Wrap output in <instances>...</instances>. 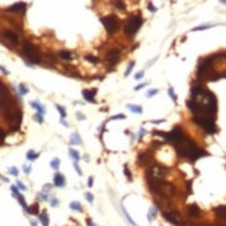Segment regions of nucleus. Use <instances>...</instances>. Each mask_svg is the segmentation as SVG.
<instances>
[{"mask_svg": "<svg viewBox=\"0 0 226 226\" xmlns=\"http://www.w3.org/2000/svg\"><path fill=\"white\" fill-rule=\"evenodd\" d=\"M191 121H193L197 126H200L201 129H204L207 133L214 135L216 132L215 122H214V119L208 118V117H204V115H193Z\"/></svg>", "mask_w": 226, "mask_h": 226, "instance_id": "obj_1", "label": "nucleus"}, {"mask_svg": "<svg viewBox=\"0 0 226 226\" xmlns=\"http://www.w3.org/2000/svg\"><path fill=\"white\" fill-rule=\"evenodd\" d=\"M141 24H143V20H141L140 14H135V15H132L131 18H129V20L125 22V25H124L125 33H126V35H129V36H133L135 33L140 29Z\"/></svg>", "mask_w": 226, "mask_h": 226, "instance_id": "obj_2", "label": "nucleus"}, {"mask_svg": "<svg viewBox=\"0 0 226 226\" xmlns=\"http://www.w3.org/2000/svg\"><path fill=\"white\" fill-rule=\"evenodd\" d=\"M168 175V168L160 164H153L151 167H148L146 176L147 178H154V179H164Z\"/></svg>", "mask_w": 226, "mask_h": 226, "instance_id": "obj_3", "label": "nucleus"}, {"mask_svg": "<svg viewBox=\"0 0 226 226\" xmlns=\"http://www.w3.org/2000/svg\"><path fill=\"white\" fill-rule=\"evenodd\" d=\"M22 52L26 58H29L32 62H40V53L35 45H32L29 42H25L22 47Z\"/></svg>", "mask_w": 226, "mask_h": 226, "instance_id": "obj_4", "label": "nucleus"}, {"mask_svg": "<svg viewBox=\"0 0 226 226\" xmlns=\"http://www.w3.org/2000/svg\"><path fill=\"white\" fill-rule=\"evenodd\" d=\"M101 22L104 25L105 31L108 33H114L115 31L118 29L119 26V20L117 18L115 15H107V17H103L101 18Z\"/></svg>", "mask_w": 226, "mask_h": 226, "instance_id": "obj_5", "label": "nucleus"}, {"mask_svg": "<svg viewBox=\"0 0 226 226\" xmlns=\"http://www.w3.org/2000/svg\"><path fill=\"white\" fill-rule=\"evenodd\" d=\"M186 138V135H184V132H183V129L180 128V126H176V128H174L171 132H165V135H164V139H167V140H169V141H172V143H178V141H180V140H183V139Z\"/></svg>", "mask_w": 226, "mask_h": 226, "instance_id": "obj_6", "label": "nucleus"}, {"mask_svg": "<svg viewBox=\"0 0 226 226\" xmlns=\"http://www.w3.org/2000/svg\"><path fill=\"white\" fill-rule=\"evenodd\" d=\"M162 216H164L168 222H171L172 225H175V226H182V225H183V221H182L180 214L178 212V211H169V210L164 211V212H162Z\"/></svg>", "mask_w": 226, "mask_h": 226, "instance_id": "obj_7", "label": "nucleus"}, {"mask_svg": "<svg viewBox=\"0 0 226 226\" xmlns=\"http://www.w3.org/2000/svg\"><path fill=\"white\" fill-rule=\"evenodd\" d=\"M212 61H214V57H207L204 58L203 61L198 64V69H197V75L198 76H204L207 72L211 69V65H212Z\"/></svg>", "mask_w": 226, "mask_h": 226, "instance_id": "obj_8", "label": "nucleus"}, {"mask_svg": "<svg viewBox=\"0 0 226 226\" xmlns=\"http://www.w3.org/2000/svg\"><path fill=\"white\" fill-rule=\"evenodd\" d=\"M4 38H6L11 45H18V43H20V36H18V33L14 32V31H6V32H4Z\"/></svg>", "mask_w": 226, "mask_h": 226, "instance_id": "obj_9", "label": "nucleus"}, {"mask_svg": "<svg viewBox=\"0 0 226 226\" xmlns=\"http://www.w3.org/2000/svg\"><path fill=\"white\" fill-rule=\"evenodd\" d=\"M187 215L190 216V218H198L201 215L200 207L197 205V204H190V205L187 207Z\"/></svg>", "mask_w": 226, "mask_h": 226, "instance_id": "obj_10", "label": "nucleus"}, {"mask_svg": "<svg viewBox=\"0 0 226 226\" xmlns=\"http://www.w3.org/2000/svg\"><path fill=\"white\" fill-rule=\"evenodd\" d=\"M26 8V3L24 2H20V3H15L13 6H10L7 8V11H10V13H24Z\"/></svg>", "mask_w": 226, "mask_h": 226, "instance_id": "obj_11", "label": "nucleus"}, {"mask_svg": "<svg viewBox=\"0 0 226 226\" xmlns=\"http://www.w3.org/2000/svg\"><path fill=\"white\" fill-rule=\"evenodd\" d=\"M119 61V52L118 50H111V52L107 54V62H110L111 65L117 64Z\"/></svg>", "mask_w": 226, "mask_h": 226, "instance_id": "obj_12", "label": "nucleus"}, {"mask_svg": "<svg viewBox=\"0 0 226 226\" xmlns=\"http://www.w3.org/2000/svg\"><path fill=\"white\" fill-rule=\"evenodd\" d=\"M96 93H97V90H96V89H92V90H83L82 95H83V98H85V100L92 103V101H95Z\"/></svg>", "mask_w": 226, "mask_h": 226, "instance_id": "obj_13", "label": "nucleus"}, {"mask_svg": "<svg viewBox=\"0 0 226 226\" xmlns=\"http://www.w3.org/2000/svg\"><path fill=\"white\" fill-rule=\"evenodd\" d=\"M54 184L57 187H64L65 186V178L61 174H56L54 175Z\"/></svg>", "mask_w": 226, "mask_h": 226, "instance_id": "obj_14", "label": "nucleus"}, {"mask_svg": "<svg viewBox=\"0 0 226 226\" xmlns=\"http://www.w3.org/2000/svg\"><path fill=\"white\" fill-rule=\"evenodd\" d=\"M214 212H215V215L218 216V218H223V219H225L226 218V205L216 207L215 210H214Z\"/></svg>", "mask_w": 226, "mask_h": 226, "instance_id": "obj_15", "label": "nucleus"}, {"mask_svg": "<svg viewBox=\"0 0 226 226\" xmlns=\"http://www.w3.org/2000/svg\"><path fill=\"white\" fill-rule=\"evenodd\" d=\"M157 207H151L150 210H148V215H147V221L148 222H153V221L155 219V216H157Z\"/></svg>", "mask_w": 226, "mask_h": 226, "instance_id": "obj_16", "label": "nucleus"}, {"mask_svg": "<svg viewBox=\"0 0 226 226\" xmlns=\"http://www.w3.org/2000/svg\"><path fill=\"white\" fill-rule=\"evenodd\" d=\"M58 56H60V58H61V60H65V61L72 60V53L68 52V50H62V52H60Z\"/></svg>", "mask_w": 226, "mask_h": 226, "instance_id": "obj_17", "label": "nucleus"}, {"mask_svg": "<svg viewBox=\"0 0 226 226\" xmlns=\"http://www.w3.org/2000/svg\"><path fill=\"white\" fill-rule=\"evenodd\" d=\"M31 105H32L33 108H36V110H38V114H45V112H46V110H45V107H43L42 104H39V103L38 101H32L31 103Z\"/></svg>", "mask_w": 226, "mask_h": 226, "instance_id": "obj_18", "label": "nucleus"}, {"mask_svg": "<svg viewBox=\"0 0 226 226\" xmlns=\"http://www.w3.org/2000/svg\"><path fill=\"white\" fill-rule=\"evenodd\" d=\"M69 140H71L72 144H82V139L79 138V135H78V133H72V135H71V139H69Z\"/></svg>", "mask_w": 226, "mask_h": 226, "instance_id": "obj_19", "label": "nucleus"}, {"mask_svg": "<svg viewBox=\"0 0 226 226\" xmlns=\"http://www.w3.org/2000/svg\"><path fill=\"white\" fill-rule=\"evenodd\" d=\"M68 153H69V155H71V158L74 161H76V162H78V161L81 160V155H79V153L76 150H74V148H69Z\"/></svg>", "mask_w": 226, "mask_h": 226, "instance_id": "obj_20", "label": "nucleus"}, {"mask_svg": "<svg viewBox=\"0 0 226 226\" xmlns=\"http://www.w3.org/2000/svg\"><path fill=\"white\" fill-rule=\"evenodd\" d=\"M148 157H150V153H148V151H146V153L140 154V155H139V158H138L139 164H144V162H146V161L148 160Z\"/></svg>", "mask_w": 226, "mask_h": 226, "instance_id": "obj_21", "label": "nucleus"}, {"mask_svg": "<svg viewBox=\"0 0 226 226\" xmlns=\"http://www.w3.org/2000/svg\"><path fill=\"white\" fill-rule=\"evenodd\" d=\"M128 108L131 110V111L136 112V114H141V112H143V108H141L140 105H132V104H128Z\"/></svg>", "mask_w": 226, "mask_h": 226, "instance_id": "obj_22", "label": "nucleus"}, {"mask_svg": "<svg viewBox=\"0 0 226 226\" xmlns=\"http://www.w3.org/2000/svg\"><path fill=\"white\" fill-rule=\"evenodd\" d=\"M28 212L32 214V215H38V214H39V207H38V204H33V205H31L29 208H28Z\"/></svg>", "mask_w": 226, "mask_h": 226, "instance_id": "obj_23", "label": "nucleus"}, {"mask_svg": "<svg viewBox=\"0 0 226 226\" xmlns=\"http://www.w3.org/2000/svg\"><path fill=\"white\" fill-rule=\"evenodd\" d=\"M39 218H40V221H42V225L43 226H49V218H47V214L46 212H42Z\"/></svg>", "mask_w": 226, "mask_h": 226, "instance_id": "obj_24", "label": "nucleus"}, {"mask_svg": "<svg viewBox=\"0 0 226 226\" xmlns=\"http://www.w3.org/2000/svg\"><path fill=\"white\" fill-rule=\"evenodd\" d=\"M38 157H39V154L35 153V151H32V150H29V151H28V154H26V158H28L29 161H35Z\"/></svg>", "mask_w": 226, "mask_h": 226, "instance_id": "obj_25", "label": "nucleus"}, {"mask_svg": "<svg viewBox=\"0 0 226 226\" xmlns=\"http://www.w3.org/2000/svg\"><path fill=\"white\" fill-rule=\"evenodd\" d=\"M211 26H214V24H203V25L200 26H196V28H193V32H196V31H203V29H207V28H211Z\"/></svg>", "mask_w": 226, "mask_h": 226, "instance_id": "obj_26", "label": "nucleus"}, {"mask_svg": "<svg viewBox=\"0 0 226 226\" xmlns=\"http://www.w3.org/2000/svg\"><path fill=\"white\" fill-rule=\"evenodd\" d=\"M69 208H71V210H75V211H82V207H81V204H79L78 201H72V203L69 204Z\"/></svg>", "mask_w": 226, "mask_h": 226, "instance_id": "obj_27", "label": "nucleus"}, {"mask_svg": "<svg viewBox=\"0 0 226 226\" xmlns=\"http://www.w3.org/2000/svg\"><path fill=\"white\" fill-rule=\"evenodd\" d=\"M122 211H124V215H125V218H126V219H128V222L131 223V226H138V225H136V223H135V221L132 219L131 216H129V214L126 212V210H125L124 207H122Z\"/></svg>", "mask_w": 226, "mask_h": 226, "instance_id": "obj_28", "label": "nucleus"}, {"mask_svg": "<svg viewBox=\"0 0 226 226\" xmlns=\"http://www.w3.org/2000/svg\"><path fill=\"white\" fill-rule=\"evenodd\" d=\"M56 108H57V110H58L60 115H61V118H65V117H67V111H65V108H64V107H61V105H60V104H57V105H56Z\"/></svg>", "mask_w": 226, "mask_h": 226, "instance_id": "obj_29", "label": "nucleus"}, {"mask_svg": "<svg viewBox=\"0 0 226 226\" xmlns=\"http://www.w3.org/2000/svg\"><path fill=\"white\" fill-rule=\"evenodd\" d=\"M17 198H18V201H20L21 207H22L24 210H25V211H28V207H26V204H25V200H24V197L21 196V194H18V196H17Z\"/></svg>", "mask_w": 226, "mask_h": 226, "instance_id": "obj_30", "label": "nucleus"}, {"mask_svg": "<svg viewBox=\"0 0 226 226\" xmlns=\"http://www.w3.org/2000/svg\"><path fill=\"white\" fill-rule=\"evenodd\" d=\"M50 167H52L53 169H58V167H60V160H58V158H54V160L50 162Z\"/></svg>", "mask_w": 226, "mask_h": 226, "instance_id": "obj_31", "label": "nucleus"}, {"mask_svg": "<svg viewBox=\"0 0 226 226\" xmlns=\"http://www.w3.org/2000/svg\"><path fill=\"white\" fill-rule=\"evenodd\" d=\"M114 6L117 8H119V10H124L125 8V4L122 3V0H114Z\"/></svg>", "mask_w": 226, "mask_h": 226, "instance_id": "obj_32", "label": "nucleus"}, {"mask_svg": "<svg viewBox=\"0 0 226 226\" xmlns=\"http://www.w3.org/2000/svg\"><path fill=\"white\" fill-rule=\"evenodd\" d=\"M0 96H8V92H7V88L0 82Z\"/></svg>", "mask_w": 226, "mask_h": 226, "instance_id": "obj_33", "label": "nucleus"}, {"mask_svg": "<svg viewBox=\"0 0 226 226\" xmlns=\"http://www.w3.org/2000/svg\"><path fill=\"white\" fill-rule=\"evenodd\" d=\"M85 60H86V61H89V62H93V64H97V62H98V58H97V57H95V56H86Z\"/></svg>", "mask_w": 226, "mask_h": 226, "instance_id": "obj_34", "label": "nucleus"}, {"mask_svg": "<svg viewBox=\"0 0 226 226\" xmlns=\"http://www.w3.org/2000/svg\"><path fill=\"white\" fill-rule=\"evenodd\" d=\"M168 95H169V97L172 98V100H174V103H176V100H178V98H176V96H175V93H174V89H172V88H169V89H168Z\"/></svg>", "mask_w": 226, "mask_h": 226, "instance_id": "obj_35", "label": "nucleus"}, {"mask_svg": "<svg viewBox=\"0 0 226 226\" xmlns=\"http://www.w3.org/2000/svg\"><path fill=\"white\" fill-rule=\"evenodd\" d=\"M18 88H20V93H21V95H26V93H28V88H26L24 83H21Z\"/></svg>", "mask_w": 226, "mask_h": 226, "instance_id": "obj_36", "label": "nucleus"}, {"mask_svg": "<svg viewBox=\"0 0 226 226\" xmlns=\"http://www.w3.org/2000/svg\"><path fill=\"white\" fill-rule=\"evenodd\" d=\"M133 67H135V61H131V64H129L128 69H126V71H125V75L128 76L129 74H131V72H132V69H133Z\"/></svg>", "mask_w": 226, "mask_h": 226, "instance_id": "obj_37", "label": "nucleus"}, {"mask_svg": "<svg viewBox=\"0 0 226 226\" xmlns=\"http://www.w3.org/2000/svg\"><path fill=\"white\" fill-rule=\"evenodd\" d=\"M8 172H10V175H13V176H18V169H17L15 167L10 168V169H8Z\"/></svg>", "mask_w": 226, "mask_h": 226, "instance_id": "obj_38", "label": "nucleus"}, {"mask_svg": "<svg viewBox=\"0 0 226 226\" xmlns=\"http://www.w3.org/2000/svg\"><path fill=\"white\" fill-rule=\"evenodd\" d=\"M157 93H158V89H151V90L146 96H147V97H153V96H155Z\"/></svg>", "mask_w": 226, "mask_h": 226, "instance_id": "obj_39", "label": "nucleus"}, {"mask_svg": "<svg viewBox=\"0 0 226 226\" xmlns=\"http://www.w3.org/2000/svg\"><path fill=\"white\" fill-rule=\"evenodd\" d=\"M124 172H125V176L128 178L129 180H132V175H131V172L128 171V167H126V165H125V168H124Z\"/></svg>", "mask_w": 226, "mask_h": 226, "instance_id": "obj_40", "label": "nucleus"}, {"mask_svg": "<svg viewBox=\"0 0 226 226\" xmlns=\"http://www.w3.org/2000/svg\"><path fill=\"white\" fill-rule=\"evenodd\" d=\"M35 119L39 122V124H43V115L42 114H36L35 115Z\"/></svg>", "mask_w": 226, "mask_h": 226, "instance_id": "obj_41", "label": "nucleus"}, {"mask_svg": "<svg viewBox=\"0 0 226 226\" xmlns=\"http://www.w3.org/2000/svg\"><path fill=\"white\" fill-rule=\"evenodd\" d=\"M144 76V71H140V72H138V74H136V75H135V79H136V81H138V79H141Z\"/></svg>", "mask_w": 226, "mask_h": 226, "instance_id": "obj_42", "label": "nucleus"}, {"mask_svg": "<svg viewBox=\"0 0 226 226\" xmlns=\"http://www.w3.org/2000/svg\"><path fill=\"white\" fill-rule=\"evenodd\" d=\"M74 167H75L78 175H82V171H81V168H79V165H78V162H76V161H74Z\"/></svg>", "mask_w": 226, "mask_h": 226, "instance_id": "obj_43", "label": "nucleus"}, {"mask_svg": "<svg viewBox=\"0 0 226 226\" xmlns=\"http://www.w3.org/2000/svg\"><path fill=\"white\" fill-rule=\"evenodd\" d=\"M85 197H86V200L89 201V203H93V200H95V198H93V196L90 193H86L85 194Z\"/></svg>", "mask_w": 226, "mask_h": 226, "instance_id": "obj_44", "label": "nucleus"}, {"mask_svg": "<svg viewBox=\"0 0 226 226\" xmlns=\"http://www.w3.org/2000/svg\"><path fill=\"white\" fill-rule=\"evenodd\" d=\"M4 139H6V133H4L3 129L0 128V143H2V141H3Z\"/></svg>", "mask_w": 226, "mask_h": 226, "instance_id": "obj_45", "label": "nucleus"}, {"mask_svg": "<svg viewBox=\"0 0 226 226\" xmlns=\"http://www.w3.org/2000/svg\"><path fill=\"white\" fill-rule=\"evenodd\" d=\"M11 191H13V196L14 197H17L18 194H20V193H18V189H17L15 186H11Z\"/></svg>", "mask_w": 226, "mask_h": 226, "instance_id": "obj_46", "label": "nucleus"}, {"mask_svg": "<svg viewBox=\"0 0 226 226\" xmlns=\"http://www.w3.org/2000/svg\"><path fill=\"white\" fill-rule=\"evenodd\" d=\"M50 204H52V207H57L58 205V201H57L56 198H52V200H50Z\"/></svg>", "mask_w": 226, "mask_h": 226, "instance_id": "obj_47", "label": "nucleus"}, {"mask_svg": "<svg viewBox=\"0 0 226 226\" xmlns=\"http://www.w3.org/2000/svg\"><path fill=\"white\" fill-rule=\"evenodd\" d=\"M17 186H18V187H20V189H21V190H25V189H26V187H25V186H24V184H22V183H21V182H20V180H17Z\"/></svg>", "mask_w": 226, "mask_h": 226, "instance_id": "obj_48", "label": "nucleus"}, {"mask_svg": "<svg viewBox=\"0 0 226 226\" xmlns=\"http://www.w3.org/2000/svg\"><path fill=\"white\" fill-rule=\"evenodd\" d=\"M125 118V115H114V117H112V118L111 119H124Z\"/></svg>", "mask_w": 226, "mask_h": 226, "instance_id": "obj_49", "label": "nucleus"}, {"mask_svg": "<svg viewBox=\"0 0 226 226\" xmlns=\"http://www.w3.org/2000/svg\"><path fill=\"white\" fill-rule=\"evenodd\" d=\"M24 172H25L26 175L31 174V167H24Z\"/></svg>", "mask_w": 226, "mask_h": 226, "instance_id": "obj_50", "label": "nucleus"}, {"mask_svg": "<svg viewBox=\"0 0 226 226\" xmlns=\"http://www.w3.org/2000/svg\"><path fill=\"white\" fill-rule=\"evenodd\" d=\"M147 85V83H140V85H138L136 88H135V90H139V89H141V88H144V86Z\"/></svg>", "mask_w": 226, "mask_h": 226, "instance_id": "obj_51", "label": "nucleus"}, {"mask_svg": "<svg viewBox=\"0 0 226 226\" xmlns=\"http://www.w3.org/2000/svg\"><path fill=\"white\" fill-rule=\"evenodd\" d=\"M88 186H89V187H92V186H93V178H92V176H90V178H89V182H88Z\"/></svg>", "mask_w": 226, "mask_h": 226, "instance_id": "obj_52", "label": "nucleus"}, {"mask_svg": "<svg viewBox=\"0 0 226 226\" xmlns=\"http://www.w3.org/2000/svg\"><path fill=\"white\" fill-rule=\"evenodd\" d=\"M0 71L3 72V74H6V75H8V71H7V69L4 68V67H2V65H0Z\"/></svg>", "mask_w": 226, "mask_h": 226, "instance_id": "obj_53", "label": "nucleus"}, {"mask_svg": "<svg viewBox=\"0 0 226 226\" xmlns=\"http://www.w3.org/2000/svg\"><path fill=\"white\" fill-rule=\"evenodd\" d=\"M148 10H151V11H157V8H155V7L150 3V4H148Z\"/></svg>", "mask_w": 226, "mask_h": 226, "instance_id": "obj_54", "label": "nucleus"}, {"mask_svg": "<svg viewBox=\"0 0 226 226\" xmlns=\"http://www.w3.org/2000/svg\"><path fill=\"white\" fill-rule=\"evenodd\" d=\"M143 135H144V129H140V131H139V139L143 138Z\"/></svg>", "mask_w": 226, "mask_h": 226, "instance_id": "obj_55", "label": "nucleus"}, {"mask_svg": "<svg viewBox=\"0 0 226 226\" xmlns=\"http://www.w3.org/2000/svg\"><path fill=\"white\" fill-rule=\"evenodd\" d=\"M76 118H78L79 121H83V119H85V117H83L82 114H78V115H76Z\"/></svg>", "mask_w": 226, "mask_h": 226, "instance_id": "obj_56", "label": "nucleus"}, {"mask_svg": "<svg viewBox=\"0 0 226 226\" xmlns=\"http://www.w3.org/2000/svg\"><path fill=\"white\" fill-rule=\"evenodd\" d=\"M39 197H40V198H43V200H47V196H46V194H43V193H39Z\"/></svg>", "mask_w": 226, "mask_h": 226, "instance_id": "obj_57", "label": "nucleus"}, {"mask_svg": "<svg viewBox=\"0 0 226 226\" xmlns=\"http://www.w3.org/2000/svg\"><path fill=\"white\" fill-rule=\"evenodd\" d=\"M153 124H161V122H164V119H155V121H151Z\"/></svg>", "mask_w": 226, "mask_h": 226, "instance_id": "obj_58", "label": "nucleus"}, {"mask_svg": "<svg viewBox=\"0 0 226 226\" xmlns=\"http://www.w3.org/2000/svg\"><path fill=\"white\" fill-rule=\"evenodd\" d=\"M88 223H89L88 226H97V225H96V223H93V222H92V221H90V219H88Z\"/></svg>", "mask_w": 226, "mask_h": 226, "instance_id": "obj_59", "label": "nucleus"}, {"mask_svg": "<svg viewBox=\"0 0 226 226\" xmlns=\"http://www.w3.org/2000/svg\"><path fill=\"white\" fill-rule=\"evenodd\" d=\"M61 124L64 125V126H68V124H67V121H65L64 118H61Z\"/></svg>", "mask_w": 226, "mask_h": 226, "instance_id": "obj_60", "label": "nucleus"}, {"mask_svg": "<svg viewBox=\"0 0 226 226\" xmlns=\"http://www.w3.org/2000/svg\"><path fill=\"white\" fill-rule=\"evenodd\" d=\"M52 189V184H45V190H50Z\"/></svg>", "mask_w": 226, "mask_h": 226, "instance_id": "obj_61", "label": "nucleus"}, {"mask_svg": "<svg viewBox=\"0 0 226 226\" xmlns=\"http://www.w3.org/2000/svg\"><path fill=\"white\" fill-rule=\"evenodd\" d=\"M221 3H223V4L226 6V0H221Z\"/></svg>", "mask_w": 226, "mask_h": 226, "instance_id": "obj_62", "label": "nucleus"}, {"mask_svg": "<svg viewBox=\"0 0 226 226\" xmlns=\"http://www.w3.org/2000/svg\"><path fill=\"white\" fill-rule=\"evenodd\" d=\"M31 225H32V226H36V222H35V221H33V222L31 223Z\"/></svg>", "mask_w": 226, "mask_h": 226, "instance_id": "obj_63", "label": "nucleus"}, {"mask_svg": "<svg viewBox=\"0 0 226 226\" xmlns=\"http://www.w3.org/2000/svg\"><path fill=\"white\" fill-rule=\"evenodd\" d=\"M161 226H162V225H161Z\"/></svg>", "mask_w": 226, "mask_h": 226, "instance_id": "obj_64", "label": "nucleus"}]
</instances>
